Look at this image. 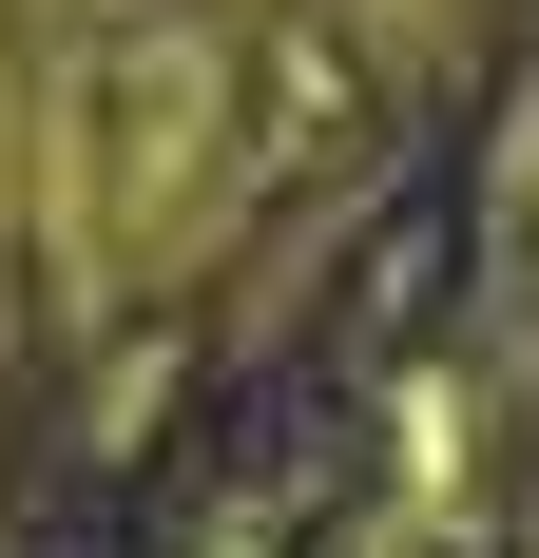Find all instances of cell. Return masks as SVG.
Listing matches in <instances>:
<instances>
[{"label": "cell", "mask_w": 539, "mask_h": 558, "mask_svg": "<svg viewBox=\"0 0 539 558\" xmlns=\"http://www.w3.org/2000/svg\"><path fill=\"white\" fill-rule=\"evenodd\" d=\"M289 97L231 0H20V289L77 347H135L251 251Z\"/></svg>", "instance_id": "1"}, {"label": "cell", "mask_w": 539, "mask_h": 558, "mask_svg": "<svg viewBox=\"0 0 539 558\" xmlns=\"http://www.w3.org/2000/svg\"><path fill=\"white\" fill-rule=\"evenodd\" d=\"M0 308H20V251H0Z\"/></svg>", "instance_id": "2"}]
</instances>
